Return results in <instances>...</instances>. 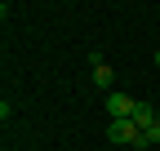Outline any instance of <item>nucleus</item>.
Returning a JSON list of instances; mask_svg holds the SVG:
<instances>
[{
  "mask_svg": "<svg viewBox=\"0 0 160 151\" xmlns=\"http://www.w3.org/2000/svg\"><path fill=\"white\" fill-rule=\"evenodd\" d=\"M89 62H93V85L102 89V93H116V71H111V62H107L98 49H89Z\"/></svg>",
  "mask_w": 160,
  "mask_h": 151,
  "instance_id": "obj_1",
  "label": "nucleus"
},
{
  "mask_svg": "<svg viewBox=\"0 0 160 151\" xmlns=\"http://www.w3.org/2000/svg\"><path fill=\"white\" fill-rule=\"evenodd\" d=\"M107 111H111V120H133V111H138V98H129V93H107Z\"/></svg>",
  "mask_w": 160,
  "mask_h": 151,
  "instance_id": "obj_2",
  "label": "nucleus"
},
{
  "mask_svg": "<svg viewBox=\"0 0 160 151\" xmlns=\"http://www.w3.org/2000/svg\"><path fill=\"white\" fill-rule=\"evenodd\" d=\"M107 138H111V142H129V147H133L138 138H142V129H138L133 120H111V124H107Z\"/></svg>",
  "mask_w": 160,
  "mask_h": 151,
  "instance_id": "obj_3",
  "label": "nucleus"
},
{
  "mask_svg": "<svg viewBox=\"0 0 160 151\" xmlns=\"http://www.w3.org/2000/svg\"><path fill=\"white\" fill-rule=\"evenodd\" d=\"M156 120H160V116H156V111H151L147 102H138V111H133V124H138V129H151Z\"/></svg>",
  "mask_w": 160,
  "mask_h": 151,
  "instance_id": "obj_4",
  "label": "nucleus"
},
{
  "mask_svg": "<svg viewBox=\"0 0 160 151\" xmlns=\"http://www.w3.org/2000/svg\"><path fill=\"white\" fill-rule=\"evenodd\" d=\"M142 134H147V142H151V147H156V142H160V120H156V124H151V129H142Z\"/></svg>",
  "mask_w": 160,
  "mask_h": 151,
  "instance_id": "obj_5",
  "label": "nucleus"
},
{
  "mask_svg": "<svg viewBox=\"0 0 160 151\" xmlns=\"http://www.w3.org/2000/svg\"><path fill=\"white\" fill-rule=\"evenodd\" d=\"M156 62H160V49H156Z\"/></svg>",
  "mask_w": 160,
  "mask_h": 151,
  "instance_id": "obj_6",
  "label": "nucleus"
}]
</instances>
